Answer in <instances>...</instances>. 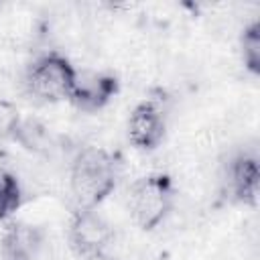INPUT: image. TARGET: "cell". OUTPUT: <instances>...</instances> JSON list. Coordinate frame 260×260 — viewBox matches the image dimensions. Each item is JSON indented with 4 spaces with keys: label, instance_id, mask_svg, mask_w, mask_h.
<instances>
[{
    "label": "cell",
    "instance_id": "7c38bea8",
    "mask_svg": "<svg viewBox=\"0 0 260 260\" xmlns=\"http://www.w3.org/2000/svg\"><path fill=\"white\" fill-rule=\"evenodd\" d=\"M20 124H22V116H20L18 108L12 102L0 98V140L14 142Z\"/></svg>",
    "mask_w": 260,
    "mask_h": 260
},
{
    "label": "cell",
    "instance_id": "6da1fadb",
    "mask_svg": "<svg viewBox=\"0 0 260 260\" xmlns=\"http://www.w3.org/2000/svg\"><path fill=\"white\" fill-rule=\"evenodd\" d=\"M118 183V160L100 146H83L69 165V193L75 209H95Z\"/></svg>",
    "mask_w": 260,
    "mask_h": 260
},
{
    "label": "cell",
    "instance_id": "8fae6325",
    "mask_svg": "<svg viewBox=\"0 0 260 260\" xmlns=\"http://www.w3.org/2000/svg\"><path fill=\"white\" fill-rule=\"evenodd\" d=\"M240 51H242V61L244 67L252 73H260V22L252 20L250 24L244 26L240 35Z\"/></svg>",
    "mask_w": 260,
    "mask_h": 260
},
{
    "label": "cell",
    "instance_id": "8992f818",
    "mask_svg": "<svg viewBox=\"0 0 260 260\" xmlns=\"http://www.w3.org/2000/svg\"><path fill=\"white\" fill-rule=\"evenodd\" d=\"M118 77L110 71L77 69L69 102L81 112H100L118 93Z\"/></svg>",
    "mask_w": 260,
    "mask_h": 260
},
{
    "label": "cell",
    "instance_id": "5b68a950",
    "mask_svg": "<svg viewBox=\"0 0 260 260\" xmlns=\"http://www.w3.org/2000/svg\"><path fill=\"white\" fill-rule=\"evenodd\" d=\"M67 240L73 252L81 258L108 252L114 242V225L95 209H75L69 221Z\"/></svg>",
    "mask_w": 260,
    "mask_h": 260
},
{
    "label": "cell",
    "instance_id": "3957f363",
    "mask_svg": "<svg viewBox=\"0 0 260 260\" xmlns=\"http://www.w3.org/2000/svg\"><path fill=\"white\" fill-rule=\"evenodd\" d=\"M75 73L77 69L71 65V61L65 55L57 51H49L32 59V63L24 71L22 85L35 102L57 104L69 100Z\"/></svg>",
    "mask_w": 260,
    "mask_h": 260
},
{
    "label": "cell",
    "instance_id": "52a82bcc",
    "mask_svg": "<svg viewBox=\"0 0 260 260\" xmlns=\"http://www.w3.org/2000/svg\"><path fill=\"white\" fill-rule=\"evenodd\" d=\"M167 134V114L158 102H140L128 118V140L144 152L158 148Z\"/></svg>",
    "mask_w": 260,
    "mask_h": 260
},
{
    "label": "cell",
    "instance_id": "4fadbf2b",
    "mask_svg": "<svg viewBox=\"0 0 260 260\" xmlns=\"http://www.w3.org/2000/svg\"><path fill=\"white\" fill-rule=\"evenodd\" d=\"M81 260H116L114 256H110L108 252H100V254H91V256H85Z\"/></svg>",
    "mask_w": 260,
    "mask_h": 260
},
{
    "label": "cell",
    "instance_id": "9c48e42d",
    "mask_svg": "<svg viewBox=\"0 0 260 260\" xmlns=\"http://www.w3.org/2000/svg\"><path fill=\"white\" fill-rule=\"evenodd\" d=\"M14 142L20 144L24 150H28L35 156H51L53 150L57 148V142H55V136L51 134V130L35 118L22 120Z\"/></svg>",
    "mask_w": 260,
    "mask_h": 260
},
{
    "label": "cell",
    "instance_id": "277c9868",
    "mask_svg": "<svg viewBox=\"0 0 260 260\" xmlns=\"http://www.w3.org/2000/svg\"><path fill=\"white\" fill-rule=\"evenodd\" d=\"M221 195L234 203L254 207L260 193V167L256 148H242L228 156L219 177Z\"/></svg>",
    "mask_w": 260,
    "mask_h": 260
},
{
    "label": "cell",
    "instance_id": "7a4b0ae2",
    "mask_svg": "<svg viewBox=\"0 0 260 260\" xmlns=\"http://www.w3.org/2000/svg\"><path fill=\"white\" fill-rule=\"evenodd\" d=\"M175 183L169 175L150 173L132 183L128 191V209L134 223L146 232L158 228L175 207Z\"/></svg>",
    "mask_w": 260,
    "mask_h": 260
},
{
    "label": "cell",
    "instance_id": "ba28073f",
    "mask_svg": "<svg viewBox=\"0 0 260 260\" xmlns=\"http://www.w3.org/2000/svg\"><path fill=\"white\" fill-rule=\"evenodd\" d=\"M45 246V230L26 221L10 219L0 238L2 260H37Z\"/></svg>",
    "mask_w": 260,
    "mask_h": 260
},
{
    "label": "cell",
    "instance_id": "30bf717a",
    "mask_svg": "<svg viewBox=\"0 0 260 260\" xmlns=\"http://www.w3.org/2000/svg\"><path fill=\"white\" fill-rule=\"evenodd\" d=\"M24 203V187L16 173L0 167V223L10 221V217Z\"/></svg>",
    "mask_w": 260,
    "mask_h": 260
}]
</instances>
